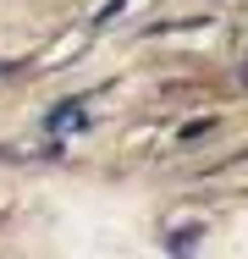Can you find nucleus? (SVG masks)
Segmentation results:
<instances>
[{
  "label": "nucleus",
  "mask_w": 248,
  "mask_h": 259,
  "mask_svg": "<svg viewBox=\"0 0 248 259\" xmlns=\"http://www.w3.org/2000/svg\"><path fill=\"white\" fill-rule=\"evenodd\" d=\"M77 110H83V100H66V105H55V110H50V133H66V127H83V121H77Z\"/></svg>",
  "instance_id": "nucleus-1"
}]
</instances>
